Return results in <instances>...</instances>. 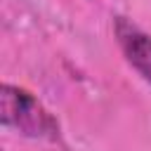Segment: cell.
Instances as JSON below:
<instances>
[{
  "label": "cell",
  "instance_id": "7a4b0ae2",
  "mask_svg": "<svg viewBox=\"0 0 151 151\" xmlns=\"http://www.w3.org/2000/svg\"><path fill=\"white\" fill-rule=\"evenodd\" d=\"M116 35H118L125 59L139 71V76L146 83H151V35L134 28L125 19L116 21Z\"/></svg>",
  "mask_w": 151,
  "mask_h": 151
},
{
  "label": "cell",
  "instance_id": "6da1fadb",
  "mask_svg": "<svg viewBox=\"0 0 151 151\" xmlns=\"http://www.w3.org/2000/svg\"><path fill=\"white\" fill-rule=\"evenodd\" d=\"M0 118L5 127L31 139H57L59 125L50 111L24 87L5 83L0 90Z\"/></svg>",
  "mask_w": 151,
  "mask_h": 151
}]
</instances>
